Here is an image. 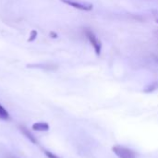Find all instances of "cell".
<instances>
[{
    "mask_svg": "<svg viewBox=\"0 0 158 158\" xmlns=\"http://www.w3.org/2000/svg\"><path fill=\"white\" fill-rule=\"evenodd\" d=\"M84 34H85L87 40L89 41V43L91 44V45L93 46L95 54L97 56H100L101 51H102V43H101V41L97 38V36L94 34V32L90 29H85L84 30Z\"/></svg>",
    "mask_w": 158,
    "mask_h": 158,
    "instance_id": "cell-1",
    "label": "cell"
},
{
    "mask_svg": "<svg viewBox=\"0 0 158 158\" xmlns=\"http://www.w3.org/2000/svg\"><path fill=\"white\" fill-rule=\"evenodd\" d=\"M64 4L82 11H91L94 8L93 4L86 2L84 0H60Z\"/></svg>",
    "mask_w": 158,
    "mask_h": 158,
    "instance_id": "cell-2",
    "label": "cell"
},
{
    "mask_svg": "<svg viewBox=\"0 0 158 158\" xmlns=\"http://www.w3.org/2000/svg\"><path fill=\"white\" fill-rule=\"evenodd\" d=\"M112 151L118 158H137L136 154L133 150L121 146V145H115L112 147Z\"/></svg>",
    "mask_w": 158,
    "mask_h": 158,
    "instance_id": "cell-3",
    "label": "cell"
},
{
    "mask_svg": "<svg viewBox=\"0 0 158 158\" xmlns=\"http://www.w3.org/2000/svg\"><path fill=\"white\" fill-rule=\"evenodd\" d=\"M31 128L37 131H47L49 130V125L45 122H36L32 125Z\"/></svg>",
    "mask_w": 158,
    "mask_h": 158,
    "instance_id": "cell-4",
    "label": "cell"
},
{
    "mask_svg": "<svg viewBox=\"0 0 158 158\" xmlns=\"http://www.w3.org/2000/svg\"><path fill=\"white\" fill-rule=\"evenodd\" d=\"M20 131L23 133V135H25L26 136V138L27 139H29L33 144H37L38 143V142H37V140H36V138L26 129V128H24V127H20Z\"/></svg>",
    "mask_w": 158,
    "mask_h": 158,
    "instance_id": "cell-5",
    "label": "cell"
},
{
    "mask_svg": "<svg viewBox=\"0 0 158 158\" xmlns=\"http://www.w3.org/2000/svg\"><path fill=\"white\" fill-rule=\"evenodd\" d=\"M8 118H9L8 112L0 105V119H2V120H7Z\"/></svg>",
    "mask_w": 158,
    "mask_h": 158,
    "instance_id": "cell-6",
    "label": "cell"
},
{
    "mask_svg": "<svg viewBox=\"0 0 158 158\" xmlns=\"http://www.w3.org/2000/svg\"><path fill=\"white\" fill-rule=\"evenodd\" d=\"M156 89H158V82H154L151 85H149L148 87H146L144 89V92L145 93H152V92L156 91Z\"/></svg>",
    "mask_w": 158,
    "mask_h": 158,
    "instance_id": "cell-7",
    "label": "cell"
},
{
    "mask_svg": "<svg viewBox=\"0 0 158 158\" xmlns=\"http://www.w3.org/2000/svg\"><path fill=\"white\" fill-rule=\"evenodd\" d=\"M37 31L35 30H32L30 33V37L28 39V42H33L36 38H37Z\"/></svg>",
    "mask_w": 158,
    "mask_h": 158,
    "instance_id": "cell-8",
    "label": "cell"
},
{
    "mask_svg": "<svg viewBox=\"0 0 158 158\" xmlns=\"http://www.w3.org/2000/svg\"><path fill=\"white\" fill-rule=\"evenodd\" d=\"M44 154H45V156H47L48 158H60L58 157L57 156H56L55 154H53V153H51V152H49V151H44Z\"/></svg>",
    "mask_w": 158,
    "mask_h": 158,
    "instance_id": "cell-9",
    "label": "cell"
},
{
    "mask_svg": "<svg viewBox=\"0 0 158 158\" xmlns=\"http://www.w3.org/2000/svg\"><path fill=\"white\" fill-rule=\"evenodd\" d=\"M50 36H51L52 38H57V34H56V32H54V31H51V32H50Z\"/></svg>",
    "mask_w": 158,
    "mask_h": 158,
    "instance_id": "cell-10",
    "label": "cell"
},
{
    "mask_svg": "<svg viewBox=\"0 0 158 158\" xmlns=\"http://www.w3.org/2000/svg\"><path fill=\"white\" fill-rule=\"evenodd\" d=\"M156 23H158V19H156Z\"/></svg>",
    "mask_w": 158,
    "mask_h": 158,
    "instance_id": "cell-11",
    "label": "cell"
}]
</instances>
